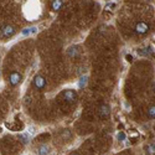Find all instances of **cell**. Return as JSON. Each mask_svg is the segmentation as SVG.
<instances>
[{"instance_id": "d6986e66", "label": "cell", "mask_w": 155, "mask_h": 155, "mask_svg": "<svg viewBox=\"0 0 155 155\" xmlns=\"http://www.w3.org/2000/svg\"><path fill=\"white\" fill-rule=\"evenodd\" d=\"M154 93H155V87H154Z\"/></svg>"}, {"instance_id": "8fae6325", "label": "cell", "mask_w": 155, "mask_h": 155, "mask_svg": "<svg viewBox=\"0 0 155 155\" xmlns=\"http://www.w3.org/2000/svg\"><path fill=\"white\" fill-rule=\"evenodd\" d=\"M145 153L148 155H154L155 154V145L154 144H148L145 147Z\"/></svg>"}, {"instance_id": "277c9868", "label": "cell", "mask_w": 155, "mask_h": 155, "mask_svg": "<svg viewBox=\"0 0 155 155\" xmlns=\"http://www.w3.org/2000/svg\"><path fill=\"white\" fill-rule=\"evenodd\" d=\"M15 32H16V29L12 26V25L6 24V25H3V26H2V35L4 37H6V38L8 37H11Z\"/></svg>"}, {"instance_id": "ac0fdd59", "label": "cell", "mask_w": 155, "mask_h": 155, "mask_svg": "<svg viewBox=\"0 0 155 155\" xmlns=\"http://www.w3.org/2000/svg\"><path fill=\"white\" fill-rule=\"evenodd\" d=\"M0 78H2V72H0Z\"/></svg>"}, {"instance_id": "5b68a950", "label": "cell", "mask_w": 155, "mask_h": 155, "mask_svg": "<svg viewBox=\"0 0 155 155\" xmlns=\"http://www.w3.org/2000/svg\"><path fill=\"white\" fill-rule=\"evenodd\" d=\"M62 94H63V98L66 99L67 102H70V103H72V102H74L77 99V93L73 91V89H66Z\"/></svg>"}, {"instance_id": "52a82bcc", "label": "cell", "mask_w": 155, "mask_h": 155, "mask_svg": "<svg viewBox=\"0 0 155 155\" xmlns=\"http://www.w3.org/2000/svg\"><path fill=\"white\" fill-rule=\"evenodd\" d=\"M62 6H63L62 0H52L51 2V10H54V11H60Z\"/></svg>"}, {"instance_id": "8992f818", "label": "cell", "mask_w": 155, "mask_h": 155, "mask_svg": "<svg viewBox=\"0 0 155 155\" xmlns=\"http://www.w3.org/2000/svg\"><path fill=\"white\" fill-rule=\"evenodd\" d=\"M110 114V107L108 104H102L99 107V115L102 118H107Z\"/></svg>"}, {"instance_id": "ba28073f", "label": "cell", "mask_w": 155, "mask_h": 155, "mask_svg": "<svg viewBox=\"0 0 155 155\" xmlns=\"http://www.w3.org/2000/svg\"><path fill=\"white\" fill-rule=\"evenodd\" d=\"M36 32H37V28L31 26V28H26V29H24V30L21 31V35H22V36H30V35L36 34Z\"/></svg>"}, {"instance_id": "7c38bea8", "label": "cell", "mask_w": 155, "mask_h": 155, "mask_svg": "<svg viewBox=\"0 0 155 155\" xmlns=\"http://www.w3.org/2000/svg\"><path fill=\"white\" fill-rule=\"evenodd\" d=\"M87 82H88V77H87V76H82L81 78H80V81H78V86H80L81 88H83V87H86Z\"/></svg>"}, {"instance_id": "e0dca14e", "label": "cell", "mask_w": 155, "mask_h": 155, "mask_svg": "<svg viewBox=\"0 0 155 155\" xmlns=\"http://www.w3.org/2000/svg\"><path fill=\"white\" fill-rule=\"evenodd\" d=\"M72 155H78V154H77V153H73V154H72Z\"/></svg>"}, {"instance_id": "4fadbf2b", "label": "cell", "mask_w": 155, "mask_h": 155, "mask_svg": "<svg viewBox=\"0 0 155 155\" xmlns=\"http://www.w3.org/2000/svg\"><path fill=\"white\" fill-rule=\"evenodd\" d=\"M148 115H149L150 118H155V106H153V107L149 108V110H148Z\"/></svg>"}, {"instance_id": "6da1fadb", "label": "cell", "mask_w": 155, "mask_h": 155, "mask_svg": "<svg viewBox=\"0 0 155 155\" xmlns=\"http://www.w3.org/2000/svg\"><path fill=\"white\" fill-rule=\"evenodd\" d=\"M134 30L138 35H144L149 31V24L145 22V21H139L135 24V26H134Z\"/></svg>"}, {"instance_id": "9a60e30c", "label": "cell", "mask_w": 155, "mask_h": 155, "mask_svg": "<svg viewBox=\"0 0 155 155\" xmlns=\"http://www.w3.org/2000/svg\"><path fill=\"white\" fill-rule=\"evenodd\" d=\"M113 8H115V4H107L106 6H104V10H110V9H113Z\"/></svg>"}, {"instance_id": "9c48e42d", "label": "cell", "mask_w": 155, "mask_h": 155, "mask_svg": "<svg viewBox=\"0 0 155 155\" xmlns=\"http://www.w3.org/2000/svg\"><path fill=\"white\" fill-rule=\"evenodd\" d=\"M30 138H31V135L29 133H25V134H20L19 135V139L21 140L22 144H29L30 143Z\"/></svg>"}, {"instance_id": "5bb4252c", "label": "cell", "mask_w": 155, "mask_h": 155, "mask_svg": "<svg viewBox=\"0 0 155 155\" xmlns=\"http://www.w3.org/2000/svg\"><path fill=\"white\" fill-rule=\"evenodd\" d=\"M117 139H118L119 141H123V140L125 139V134H124V133H118V134H117Z\"/></svg>"}, {"instance_id": "30bf717a", "label": "cell", "mask_w": 155, "mask_h": 155, "mask_svg": "<svg viewBox=\"0 0 155 155\" xmlns=\"http://www.w3.org/2000/svg\"><path fill=\"white\" fill-rule=\"evenodd\" d=\"M37 153H38V155H48L50 149H48L47 145H40V148H38Z\"/></svg>"}, {"instance_id": "7a4b0ae2", "label": "cell", "mask_w": 155, "mask_h": 155, "mask_svg": "<svg viewBox=\"0 0 155 155\" xmlns=\"http://www.w3.org/2000/svg\"><path fill=\"white\" fill-rule=\"evenodd\" d=\"M21 81H22V76H21L20 72L14 71V72H11V73L9 74V82H10L11 86H14V87H15V86L20 84Z\"/></svg>"}, {"instance_id": "2e32d148", "label": "cell", "mask_w": 155, "mask_h": 155, "mask_svg": "<svg viewBox=\"0 0 155 155\" xmlns=\"http://www.w3.org/2000/svg\"><path fill=\"white\" fill-rule=\"evenodd\" d=\"M28 133H29L30 135H32V134L35 133V129H34V127H29V129H28Z\"/></svg>"}, {"instance_id": "3957f363", "label": "cell", "mask_w": 155, "mask_h": 155, "mask_svg": "<svg viewBox=\"0 0 155 155\" xmlns=\"http://www.w3.org/2000/svg\"><path fill=\"white\" fill-rule=\"evenodd\" d=\"M32 83L37 89H44L46 87V78L42 77L41 74H36L32 80Z\"/></svg>"}]
</instances>
